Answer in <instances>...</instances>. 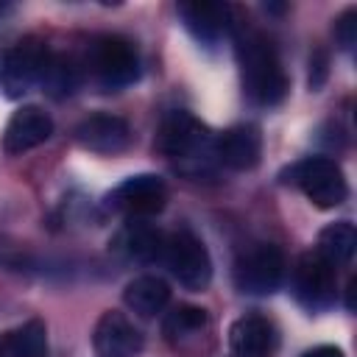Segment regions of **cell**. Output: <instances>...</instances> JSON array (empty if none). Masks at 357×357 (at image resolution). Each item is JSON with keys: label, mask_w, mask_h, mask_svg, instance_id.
<instances>
[{"label": "cell", "mask_w": 357, "mask_h": 357, "mask_svg": "<svg viewBox=\"0 0 357 357\" xmlns=\"http://www.w3.org/2000/svg\"><path fill=\"white\" fill-rule=\"evenodd\" d=\"M73 134L84 151H92L100 156L123 153L134 139L128 120L120 114H112V112H95V114L84 117Z\"/></svg>", "instance_id": "11"}, {"label": "cell", "mask_w": 357, "mask_h": 357, "mask_svg": "<svg viewBox=\"0 0 357 357\" xmlns=\"http://www.w3.org/2000/svg\"><path fill=\"white\" fill-rule=\"evenodd\" d=\"M50 53L53 50L39 36H25L14 42L0 59V86L6 89V95L22 98L33 86H39Z\"/></svg>", "instance_id": "7"}, {"label": "cell", "mask_w": 357, "mask_h": 357, "mask_svg": "<svg viewBox=\"0 0 357 357\" xmlns=\"http://www.w3.org/2000/svg\"><path fill=\"white\" fill-rule=\"evenodd\" d=\"M293 296L310 312H324L337 298V271L315 248L304 251L293 265Z\"/></svg>", "instance_id": "8"}, {"label": "cell", "mask_w": 357, "mask_h": 357, "mask_svg": "<svg viewBox=\"0 0 357 357\" xmlns=\"http://www.w3.org/2000/svg\"><path fill=\"white\" fill-rule=\"evenodd\" d=\"M354 248H357V229L349 220H335L324 226L318 234V245H315V251L324 259H329L335 268L349 262L354 257Z\"/></svg>", "instance_id": "20"}, {"label": "cell", "mask_w": 357, "mask_h": 357, "mask_svg": "<svg viewBox=\"0 0 357 357\" xmlns=\"http://www.w3.org/2000/svg\"><path fill=\"white\" fill-rule=\"evenodd\" d=\"M0 357H6V349H3V340H0Z\"/></svg>", "instance_id": "26"}, {"label": "cell", "mask_w": 357, "mask_h": 357, "mask_svg": "<svg viewBox=\"0 0 357 357\" xmlns=\"http://www.w3.org/2000/svg\"><path fill=\"white\" fill-rule=\"evenodd\" d=\"M167 301H170V287L162 276L153 273L134 276L123 290V304L139 318H153L167 307Z\"/></svg>", "instance_id": "17"}, {"label": "cell", "mask_w": 357, "mask_h": 357, "mask_svg": "<svg viewBox=\"0 0 357 357\" xmlns=\"http://www.w3.org/2000/svg\"><path fill=\"white\" fill-rule=\"evenodd\" d=\"M204 332H209V315L204 307H195V304H178L162 321V335L176 349H187Z\"/></svg>", "instance_id": "18"}, {"label": "cell", "mask_w": 357, "mask_h": 357, "mask_svg": "<svg viewBox=\"0 0 357 357\" xmlns=\"http://www.w3.org/2000/svg\"><path fill=\"white\" fill-rule=\"evenodd\" d=\"M106 204H109V209H114L126 218H151L165 209L167 187L153 173H137V176H128L126 181H120L109 192Z\"/></svg>", "instance_id": "10"}, {"label": "cell", "mask_w": 357, "mask_h": 357, "mask_svg": "<svg viewBox=\"0 0 357 357\" xmlns=\"http://www.w3.org/2000/svg\"><path fill=\"white\" fill-rule=\"evenodd\" d=\"M229 346L234 357H271L276 349V326L257 312L240 315L229 326Z\"/></svg>", "instance_id": "16"}, {"label": "cell", "mask_w": 357, "mask_h": 357, "mask_svg": "<svg viewBox=\"0 0 357 357\" xmlns=\"http://www.w3.org/2000/svg\"><path fill=\"white\" fill-rule=\"evenodd\" d=\"M84 70L103 86V89H123L139 78V56L137 47L117 33H100L89 42Z\"/></svg>", "instance_id": "2"}, {"label": "cell", "mask_w": 357, "mask_h": 357, "mask_svg": "<svg viewBox=\"0 0 357 357\" xmlns=\"http://www.w3.org/2000/svg\"><path fill=\"white\" fill-rule=\"evenodd\" d=\"M92 346L98 357H139L145 337L126 312L106 310L95 324Z\"/></svg>", "instance_id": "13"}, {"label": "cell", "mask_w": 357, "mask_h": 357, "mask_svg": "<svg viewBox=\"0 0 357 357\" xmlns=\"http://www.w3.org/2000/svg\"><path fill=\"white\" fill-rule=\"evenodd\" d=\"M231 39H234V56H237L240 84L245 98L262 109L279 106L290 92V75L282 64V56L273 39L265 31L248 25L243 14L234 25Z\"/></svg>", "instance_id": "1"}, {"label": "cell", "mask_w": 357, "mask_h": 357, "mask_svg": "<svg viewBox=\"0 0 357 357\" xmlns=\"http://www.w3.org/2000/svg\"><path fill=\"white\" fill-rule=\"evenodd\" d=\"M287 273L284 251L273 243H254L245 248L231 268L234 287L245 296H271L282 287Z\"/></svg>", "instance_id": "6"}, {"label": "cell", "mask_w": 357, "mask_h": 357, "mask_svg": "<svg viewBox=\"0 0 357 357\" xmlns=\"http://www.w3.org/2000/svg\"><path fill=\"white\" fill-rule=\"evenodd\" d=\"M329 75V59L324 50H315L310 56V89H321Z\"/></svg>", "instance_id": "23"}, {"label": "cell", "mask_w": 357, "mask_h": 357, "mask_svg": "<svg viewBox=\"0 0 357 357\" xmlns=\"http://www.w3.org/2000/svg\"><path fill=\"white\" fill-rule=\"evenodd\" d=\"M176 14L181 25L190 31V36L204 47H215L223 39H231L234 25L240 20L237 6L215 0H181L176 6Z\"/></svg>", "instance_id": "9"}, {"label": "cell", "mask_w": 357, "mask_h": 357, "mask_svg": "<svg viewBox=\"0 0 357 357\" xmlns=\"http://www.w3.org/2000/svg\"><path fill=\"white\" fill-rule=\"evenodd\" d=\"M212 156L229 170H254L262 159V134L254 123H237L212 139Z\"/></svg>", "instance_id": "12"}, {"label": "cell", "mask_w": 357, "mask_h": 357, "mask_svg": "<svg viewBox=\"0 0 357 357\" xmlns=\"http://www.w3.org/2000/svg\"><path fill=\"white\" fill-rule=\"evenodd\" d=\"M153 148L173 162H198L201 156L212 153V134L192 112L173 109L162 117Z\"/></svg>", "instance_id": "4"}, {"label": "cell", "mask_w": 357, "mask_h": 357, "mask_svg": "<svg viewBox=\"0 0 357 357\" xmlns=\"http://www.w3.org/2000/svg\"><path fill=\"white\" fill-rule=\"evenodd\" d=\"M162 262L167 265L170 276L192 293L206 290L212 282V257L204 240L190 229H178L165 237Z\"/></svg>", "instance_id": "5"}, {"label": "cell", "mask_w": 357, "mask_h": 357, "mask_svg": "<svg viewBox=\"0 0 357 357\" xmlns=\"http://www.w3.org/2000/svg\"><path fill=\"white\" fill-rule=\"evenodd\" d=\"M53 134V117L42 109V106H20L8 123H6V131H3V151L8 156H20V153H28L33 148H39L42 142H47Z\"/></svg>", "instance_id": "14"}, {"label": "cell", "mask_w": 357, "mask_h": 357, "mask_svg": "<svg viewBox=\"0 0 357 357\" xmlns=\"http://www.w3.org/2000/svg\"><path fill=\"white\" fill-rule=\"evenodd\" d=\"M6 14H11V6H8V3H0V20H3Z\"/></svg>", "instance_id": "25"}, {"label": "cell", "mask_w": 357, "mask_h": 357, "mask_svg": "<svg viewBox=\"0 0 357 357\" xmlns=\"http://www.w3.org/2000/svg\"><path fill=\"white\" fill-rule=\"evenodd\" d=\"M112 248L128 259V262H153L162 259V248H165V231L159 226H153L148 218H128V223L117 231Z\"/></svg>", "instance_id": "15"}, {"label": "cell", "mask_w": 357, "mask_h": 357, "mask_svg": "<svg viewBox=\"0 0 357 357\" xmlns=\"http://www.w3.org/2000/svg\"><path fill=\"white\" fill-rule=\"evenodd\" d=\"M335 39L343 50H351L357 42V8H346L335 20Z\"/></svg>", "instance_id": "22"}, {"label": "cell", "mask_w": 357, "mask_h": 357, "mask_svg": "<svg viewBox=\"0 0 357 357\" xmlns=\"http://www.w3.org/2000/svg\"><path fill=\"white\" fill-rule=\"evenodd\" d=\"M282 181L298 187L318 209H335L349 195L343 167L329 156H307L293 162L287 170H282Z\"/></svg>", "instance_id": "3"}, {"label": "cell", "mask_w": 357, "mask_h": 357, "mask_svg": "<svg viewBox=\"0 0 357 357\" xmlns=\"http://www.w3.org/2000/svg\"><path fill=\"white\" fill-rule=\"evenodd\" d=\"M81 75H84V64H78L73 56L50 53L39 86H42V92H47L50 98L61 100V98H70V95L81 86Z\"/></svg>", "instance_id": "19"}, {"label": "cell", "mask_w": 357, "mask_h": 357, "mask_svg": "<svg viewBox=\"0 0 357 357\" xmlns=\"http://www.w3.org/2000/svg\"><path fill=\"white\" fill-rule=\"evenodd\" d=\"M301 357H346L340 346H332V343H321V346H312L307 349Z\"/></svg>", "instance_id": "24"}, {"label": "cell", "mask_w": 357, "mask_h": 357, "mask_svg": "<svg viewBox=\"0 0 357 357\" xmlns=\"http://www.w3.org/2000/svg\"><path fill=\"white\" fill-rule=\"evenodd\" d=\"M6 357H47V326L42 318H31L22 326L11 329L8 337L3 340Z\"/></svg>", "instance_id": "21"}]
</instances>
